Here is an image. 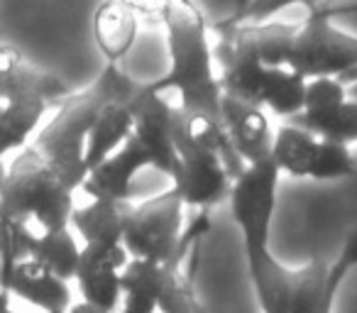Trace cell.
Returning <instances> with one entry per match:
<instances>
[{"mask_svg": "<svg viewBox=\"0 0 357 313\" xmlns=\"http://www.w3.org/2000/svg\"><path fill=\"white\" fill-rule=\"evenodd\" d=\"M279 179L282 174L272 165V160L248 165L243 174L233 181L228 196L233 218L245 240L248 274L262 313H289L294 282H296V269L284 267L269 250Z\"/></svg>", "mask_w": 357, "mask_h": 313, "instance_id": "1", "label": "cell"}, {"mask_svg": "<svg viewBox=\"0 0 357 313\" xmlns=\"http://www.w3.org/2000/svg\"><path fill=\"white\" fill-rule=\"evenodd\" d=\"M162 22L167 30L169 71L147 86L174 113L206 110L220 115L223 91L206 15L194 0H167Z\"/></svg>", "mask_w": 357, "mask_h": 313, "instance_id": "2", "label": "cell"}, {"mask_svg": "<svg viewBox=\"0 0 357 313\" xmlns=\"http://www.w3.org/2000/svg\"><path fill=\"white\" fill-rule=\"evenodd\" d=\"M76 191L79 186L50 154L30 144L8 167L0 215L30 225L35 235L56 233L69 228Z\"/></svg>", "mask_w": 357, "mask_h": 313, "instance_id": "3", "label": "cell"}, {"mask_svg": "<svg viewBox=\"0 0 357 313\" xmlns=\"http://www.w3.org/2000/svg\"><path fill=\"white\" fill-rule=\"evenodd\" d=\"M139 84H135L118 64H105L98 79L89 89L79 93H69L59 100L56 115L37 132L35 147L50 154L52 160L69 174V179L81 189L86 179V135L93 128L98 113L108 103H130L137 93Z\"/></svg>", "mask_w": 357, "mask_h": 313, "instance_id": "4", "label": "cell"}, {"mask_svg": "<svg viewBox=\"0 0 357 313\" xmlns=\"http://www.w3.org/2000/svg\"><path fill=\"white\" fill-rule=\"evenodd\" d=\"M308 8V17L296 25L289 40L284 64L306 81L323 76L337 79L357 66V37L333 25L331 0H316Z\"/></svg>", "mask_w": 357, "mask_h": 313, "instance_id": "5", "label": "cell"}, {"mask_svg": "<svg viewBox=\"0 0 357 313\" xmlns=\"http://www.w3.org/2000/svg\"><path fill=\"white\" fill-rule=\"evenodd\" d=\"M184 208L172 189L130 208L123 230V247L130 257L169 264L186 254Z\"/></svg>", "mask_w": 357, "mask_h": 313, "instance_id": "6", "label": "cell"}, {"mask_svg": "<svg viewBox=\"0 0 357 313\" xmlns=\"http://www.w3.org/2000/svg\"><path fill=\"white\" fill-rule=\"evenodd\" d=\"M69 96L56 74L35 66L17 47L0 42V108L10 115L42 120L50 103Z\"/></svg>", "mask_w": 357, "mask_h": 313, "instance_id": "7", "label": "cell"}, {"mask_svg": "<svg viewBox=\"0 0 357 313\" xmlns=\"http://www.w3.org/2000/svg\"><path fill=\"white\" fill-rule=\"evenodd\" d=\"M174 139H176V167L169 179L174 181L172 191L181 199V204L194 206V208H211L228 199L233 179L223 162L213 154L178 139L176 135Z\"/></svg>", "mask_w": 357, "mask_h": 313, "instance_id": "8", "label": "cell"}, {"mask_svg": "<svg viewBox=\"0 0 357 313\" xmlns=\"http://www.w3.org/2000/svg\"><path fill=\"white\" fill-rule=\"evenodd\" d=\"M128 105L132 113V137L147 149L154 169L172 176L176 167L174 110L159 96H154L147 84L139 86Z\"/></svg>", "mask_w": 357, "mask_h": 313, "instance_id": "9", "label": "cell"}, {"mask_svg": "<svg viewBox=\"0 0 357 313\" xmlns=\"http://www.w3.org/2000/svg\"><path fill=\"white\" fill-rule=\"evenodd\" d=\"M130 254L123 245H84L81 247L76 284L86 303L105 313L120 308V277Z\"/></svg>", "mask_w": 357, "mask_h": 313, "instance_id": "10", "label": "cell"}, {"mask_svg": "<svg viewBox=\"0 0 357 313\" xmlns=\"http://www.w3.org/2000/svg\"><path fill=\"white\" fill-rule=\"evenodd\" d=\"M149 167H152V160H149L147 149L130 135L110 157H105L100 165L86 171V179L81 181L79 191H84L89 199L130 201L135 189V176Z\"/></svg>", "mask_w": 357, "mask_h": 313, "instance_id": "11", "label": "cell"}, {"mask_svg": "<svg viewBox=\"0 0 357 313\" xmlns=\"http://www.w3.org/2000/svg\"><path fill=\"white\" fill-rule=\"evenodd\" d=\"M220 120H223L230 144L245 165L272 160L274 132L264 108L223 96L220 98Z\"/></svg>", "mask_w": 357, "mask_h": 313, "instance_id": "12", "label": "cell"}, {"mask_svg": "<svg viewBox=\"0 0 357 313\" xmlns=\"http://www.w3.org/2000/svg\"><path fill=\"white\" fill-rule=\"evenodd\" d=\"M8 293H15L22 301L42 308L45 313H66L71 306L69 282L56 277L37 259H22L10 269L3 282Z\"/></svg>", "mask_w": 357, "mask_h": 313, "instance_id": "13", "label": "cell"}, {"mask_svg": "<svg viewBox=\"0 0 357 313\" xmlns=\"http://www.w3.org/2000/svg\"><path fill=\"white\" fill-rule=\"evenodd\" d=\"M347 274L350 269L342 262L331 264L323 257H313L296 269L289 313H333L335 293Z\"/></svg>", "mask_w": 357, "mask_h": 313, "instance_id": "14", "label": "cell"}, {"mask_svg": "<svg viewBox=\"0 0 357 313\" xmlns=\"http://www.w3.org/2000/svg\"><path fill=\"white\" fill-rule=\"evenodd\" d=\"M174 135H176L178 139H184V142H189V144H194V147L218 157L233 181L238 179L245 167H248L240 160V154L233 149V144H230L220 115L206 113V110L174 113Z\"/></svg>", "mask_w": 357, "mask_h": 313, "instance_id": "15", "label": "cell"}, {"mask_svg": "<svg viewBox=\"0 0 357 313\" xmlns=\"http://www.w3.org/2000/svg\"><path fill=\"white\" fill-rule=\"evenodd\" d=\"M130 201H103L91 199L86 206L71 211V228L79 233L84 245H123V230Z\"/></svg>", "mask_w": 357, "mask_h": 313, "instance_id": "16", "label": "cell"}, {"mask_svg": "<svg viewBox=\"0 0 357 313\" xmlns=\"http://www.w3.org/2000/svg\"><path fill=\"white\" fill-rule=\"evenodd\" d=\"M139 17L120 0H103L93 15V35L108 64H118L130 54L137 37Z\"/></svg>", "mask_w": 357, "mask_h": 313, "instance_id": "17", "label": "cell"}, {"mask_svg": "<svg viewBox=\"0 0 357 313\" xmlns=\"http://www.w3.org/2000/svg\"><path fill=\"white\" fill-rule=\"evenodd\" d=\"M167 267L147 259H135L125 264L120 277V313H157L159 296L164 289Z\"/></svg>", "mask_w": 357, "mask_h": 313, "instance_id": "18", "label": "cell"}, {"mask_svg": "<svg viewBox=\"0 0 357 313\" xmlns=\"http://www.w3.org/2000/svg\"><path fill=\"white\" fill-rule=\"evenodd\" d=\"M132 135V113H130L128 103H108L96 118L93 128L86 135V169L100 165L105 157L115 152L125 139Z\"/></svg>", "mask_w": 357, "mask_h": 313, "instance_id": "19", "label": "cell"}, {"mask_svg": "<svg viewBox=\"0 0 357 313\" xmlns=\"http://www.w3.org/2000/svg\"><path fill=\"white\" fill-rule=\"evenodd\" d=\"M318 147V135L301 125L287 123L274 132L272 139V165L279 174L294 176V179H308L313 154Z\"/></svg>", "mask_w": 357, "mask_h": 313, "instance_id": "20", "label": "cell"}, {"mask_svg": "<svg viewBox=\"0 0 357 313\" xmlns=\"http://www.w3.org/2000/svg\"><path fill=\"white\" fill-rule=\"evenodd\" d=\"M303 96H306V79L298 76L287 64L267 66L262 91V108L272 110L282 118H294L303 110Z\"/></svg>", "mask_w": 357, "mask_h": 313, "instance_id": "21", "label": "cell"}, {"mask_svg": "<svg viewBox=\"0 0 357 313\" xmlns=\"http://www.w3.org/2000/svg\"><path fill=\"white\" fill-rule=\"evenodd\" d=\"M30 257L42 262L47 269H52L59 279L69 282V279L76 277L81 245L76 243L74 233H71L69 228L56 230V233H47V235H35V238H32Z\"/></svg>", "mask_w": 357, "mask_h": 313, "instance_id": "22", "label": "cell"}, {"mask_svg": "<svg viewBox=\"0 0 357 313\" xmlns=\"http://www.w3.org/2000/svg\"><path fill=\"white\" fill-rule=\"evenodd\" d=\"M355 174V160H352L350 144L340 139L318 137V147L313 154L308 179L313 181H337Z\"/></svg>", "mask_w": 357, "mask_h": 313, "instance_id": "23", "label": "cell"}, {"mask_svg": "<svg viewBox=\"0 0 357 313\" xmlns=\"http://www.w3.org/2000/svg\"><path fill=\"white\" fill-rule=\"evenodd\" d=\"M181 259L184 254L164 264L167 274H164V289L159 296L157 313H206L204 303L196 298L189 277L181 272Z\"/></svg>", "mask_w": 357, "mask_h": 313, "instance_id": "24", "label": "cell"}, {"mask_svg": "<svg viewBox=\"0 0 357 313\" xmlns=\"http://www.w3.org/2000/svg\"><path fill=\"white\" fill-rule=\"evenodd\" d=\"M294 125H301V128L311 130L318 137H331L340 139V142H357V100H345L335 110L326 115H318L311 120H298L291 118Z\"/></svg>", "mask_w": 357, "mask_h": 313, "instance_id": "25", "label": "cell"}, {"mask_svg": "<svg viewBox=\"0 0 357 313\" xmlns=\"http://www.w3.org/2000/svg\"><path fill=\"white\" fill-rule=\"evenodd\" d=\"M32 238L35 233L30 230V225L0 215V287L17 262L30 259Z\"/></svg>", "mask_w": 357, "mask_h": 313, "instance_id": "26", "label": "cell"}, {"mask_svg": "<svg viewBox=\"0 0 357 313\" xmlns=\"http://www.w3.org/2000/svg\"><path fill=\"white\" fill-rule=\"evenodd\" d=\"M40 120L20 118V115H10L0 108V160L13 149H22L30 135L37 130Z\"/></svg>", "mask_w": 357, "mask_h": 313, "instance_id": "27", "label": "cell"}, {"mask_svg": "<svg viewBox=\"0 0 357 313\" xmlns=\"http://www.w3.org/2000/svg\"><path fill=\"white\" fill-rule=\"evenodd\" d=\"M296 3H303V6H311V3H316V0H250L248 6L243 8V10L238 13V15H233L230 20V25H250V22H267L272 20L277 13H282L284 8L289 6H296Z\"/></svg>", "mask_w": 357, "mask_h": 313, "instance_id": "28", "label": "cell"}, {"mask_svg": "<svg viewBox=\"0 0 357 313\" xmlns=\"http://www.w3.org/2000/svg\"><path fill=\"white\" fill-rule=\"evenodd\" d=\"M137 17H152V20H162V13L167 0H120Z\"/></svg>", "mask_w": 357, "mask_h": 313, "instance_id": "29", "label": "cell"}, {"mask_svg": "<svg viewBox=\"0 0 357 313\" xmlns=\"http://www.w3.org/2000/svg\"><path fill=\"white\" fill-rule=\"evenodd\" d=\"M66 313H105V311H100V308L91 306V303H86V301H79V303H71Z\"/></svg>", "mask_w": 357, "mask_h": 313, "instance_id": "30", "label": "cell"}, {"mask_svg": "<svg viewBox=\"0 0 357 313\" xmlns=\"http://www.w3.org/2000/svg\"><path fill=\"white\" fill-rule=\"evenodd\" d=\"M337 81H340L342 86L355 84V81H357V66H352V69H347L345 74H340V76H337Z\"/></svg>", "mask_w": 357, "mask_h": 313, "instance_id": "31", "label": "cell"}, {"mask_svg": "<svg viewBox=\"0 0 357 313\" xmlns=\"http://www.w3.org/2000/svg\"><path fill=\"white\" fill-rule=\"evenodd\" d=\"M0 313H13L10 308V296H8V291L3 287H0Z\"/></svg>", "mask_w": 357, "mask_h": 313, "instance_id": "32", "label": "cell"}, {"mask_svg": "<svg viewBox=\"0 0 357 313\" xmlns=\"http://www.w3.org/2000/svg\"><path fill=\"white\" fill-rule=\"evenodd\" d=\"M345 93H347V98H350V100H357V81H355V84L345 86Z\"/></svg>", "mask_w": 357, "mask_h": 313, "instance_id": "33", "label": "cell"}, {"mask_svg": "<svg viewBox=\"0 0 357 313\" xmlns=\"http://www.w3.org/2000/svg\"><path fill=\"white\" fill-rule=\"evenodd\" d=\"M6 176H8V167H6V162L0 160V191L6 186Z\"/></svg>", "mask_w": 357, "mask_h": 313, "instance_id": "34", "label": "cell"}]
</instances>
